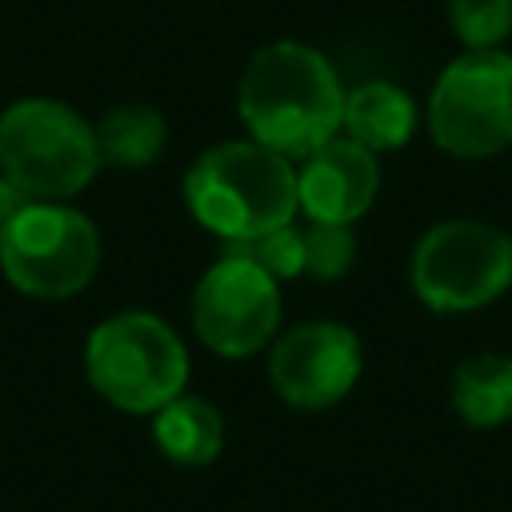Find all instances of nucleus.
Returning a JSON list of instances; mask_svg holds the SVG:
<instances>
[{"label":"nucleus","mask_w":512,"mask_h":512,"mask_svg":"<svg viewBox=\"0 0 512 512\" xmlns=\"http://www.w3.org/2000/svg\"><path fill=\"white\" fill-rule=\"evenodd\" d=\"M236 108L252 140L288 160H304L340 132L344 84L320 48L272 40L248 56L236 84Z\"/></svg>","instance_id":"f257e3e1"},{"label":"nucleus","mask_w":512,"mask_h":512,"mask_svg":"<svg viewBox=\"0 0 512 512\" xmlns=\"http://www.w3.org/2000/svg\"><path fill=\"white\" fill-rule=\"evenodd\" d=\"M184 204L220 240L256 236L292 224L300 208L296 168L252 136L224 140L204 148L184 172Z\"/></svg>","instance_id":"f03ea898"},{"label":"nucleus","mask_w":512,"mask_h":512,"mask_svg":"<svg viewBox=\"0 0 512 512\" xmlns=\"http://www.w3.org/2000/svg\"><path fill=\"white\" fill-rule=\"evenodd\" d=\"M100 168L96 128L72 104L24 96L0 112V176L24 200H68Z\"/></svg>","instance_id":"7ed1b4c3"},{"label":"nucleus","mask_w":512,"mask_h":512,"mask_svg":"<svg viewBox=\"0 0 512 512\" xmlns=\"http://www.w3.org/2000/svg\"><path fill=\"white\" fill-rule=\"evenodd\" d=\"M88 384L120 412L152 416L188 388V348L152 312H120L88 332Z\"/></svg>","instance_id":"20e7f679"},{"label":"nucleus","mask_w":512,"mask_h":512,"mask_svg":"<svg viewBox=\"0 0 512 512\" xmlns=\"http://www.w3.org/2000/svg\"><path fill=\"white\" fill-rule=\"evenodd\" d=\"M0 268L24 296H76L100 268V232L64 200H24L0 228Z\"/></svg>","instance_id":"39448f33"},{"label":"nucleus","mask_w":512,"mask_h":512,"mask_svg":"<svg viewBox=\"0 0 512 512\" xmlns=\"http://www.w3.org/2000/svg\"><path fill=\"white\" fill-rule=\"evenodd\" d=\"M432 140L460 160H484L512 144V52L468 48L432 84Z\"/></svg>","instance_id":"423d86ee"},{"label":"nucleus","mask_w":512,"mask_h":512,"mask_svg":"<svg viewBox=\"0 0 512 512\" xmlns=\"http://www.w3.org/2000/svg\"><path fill=\"white\" fill-rule=\"evenodd\" d=\"M408 272L432 312H476L512 284V236L484 220H440L416 240Z\"/></svg>","instance_id":"0eeeda50"},{"label":"nucleus","mask_w":512,"mask_h":512,"mask_svg":"<svg viewBox=\"0 0 512 512\" xmlns=\"http://www.w3.org/2000/svg\"><path fill=\"white\" fill-rule=\"evenodd\" d=\"M192 328L216 356L260 352L280 328V280L240 256H220L192 292Z\"/></svg>","instance_id":"6e6552de"},{"label":"nucleus","mask_w":512,"mask_h":512,"mask_svg":"<svg viewBox=\"0 0 512 512\" xmlns=\"http://www.w3.org/2000/svg\"><path fill=\"white\" fill-rule=\"evenodd\" d=\"M364 368L360 340L348 324L336 320H308L276 336L268 356V380L288 408L320 412L340 404Z\"/></svg>","instance_id":"1a4fd4ad"},{"label":"nucleus","mask_w":512,"mask_h":512,"mask_svg":"<svg viewBox=\"0 0 512 512\" xmlns=\"http://www.w3.org/2000/svg\"><path fill=\"white\" fill-rule=\"evenodd\" d=\"M380 192L376 152L336 132L320 148H312L296 172V200L308 220L324 224H356Z\"/></svg>","instance_id":"9d476101"},{"label":"nucleus","mask_w":512,"mask_h":512,"mask_svg":"<svg viewBox=\"0 0 512 512\" xmlns=\"http://www.w3.org/2000/svg\"><path fill=\"white\" fill-rule=\"evenodd\" d=\"M340 132L364 144L368 152H396L416 132V104L404 88L388 80H364L344 92Z\"/></svg>","instance_id":"9b49d317"},{"label":"nucleus","mask_w":512,"mask_h":512,"mask_svg":"<svg viewBox=\"0 0 512 512\" xmlns=\"http://www.w3.org/2000/svg\"><path fill=\"white\" fill-rule=\"evenodd\" d=\"M152 440L172 464L204 468L224 448V416L204 396L180 392L152 412Z\"/></svg>","instance_id":"f8f14e48"},{"label":"nucleus","mask_w":512,"mask_h":512,"mask_svg":"<svg viewBox=\"0 0 512 512\" xmlns=\"http://www.w3.org/2000/svg\"><path fill=\"white\" fill-rule=\"evenodd\" d=\"M452 408L472 428H500L512 420V356L476 352L452 372Z\"/></svg>","instance_id":"ddd939ff"},{"label":"nucleus","mask_w":512,"mask_h":512,"mask_svg":"<svg viewBox=\"0 0 512 512\" xmlns=\"http://www.w3.org/2000/svg\"><path fill=\"white\" fill-rule=\"evenodd\" d=\"M92 128L100 164L112 168H148L168 140V124L152 104H116Z\"/></svg>","instance_id":"4468645a"},{"label":"nucleus","mask_w":512,"mask_h":512,"mask_svg":"<svg viewBox=\"0 0 512 512\" xmlns=\"http://www.w3.org/2000/svg\"><path fill=\"white\" fill-rule=\"evenodd\" d=\"M220 256H240L280 284L296 280L304 272V240H300V228H292V224H280V228H268L256 236L220 240Z\"/></svg>","instance_id":"2eb2a0df"},{"label":"nucleus","mask_w":512,"mask_h":512,"mask_svg":"<svg viewBox=\"0 0 512 512\" xmlns=\"http://www.w3.org/2000/svg\"><path fill=\"white\" fill-rule=\"evenodd\" d=\"M448 24L464 48H500L512 32V0H448Z\"/></svg>","instance_id":"dca6fc26"},{"label":"nucleus","mask_w":512,"mask_h":512,"mask_svg":"<svg viewBox=\"0 0 512 512\" xmlns=\"http://www.w3.org/2000/svg\"><path fill=\"white\" fill-rule=\"evenodd\" d=\"M300 240H304V272L316 280H340L356 260L352 224L308 220V228H300Z\"/></svg>","instance_id":"f3484780"},{"label":"nucleus","mask_w":512,"mask_h":512,"mask_svg":"<svg viewBox=\"0 0 512 512\" xmlns=\"http://www.w3.org/2000/svg\"><path fill=\"white\" fill-rule=\"evenodd\" d=\"M20 204H24V196H20V192H16V188H12V184L0 176V228H4V220H8V216L20 208Z\"/></svg>","instance_id":"a211bd4d"}]
</instances>
